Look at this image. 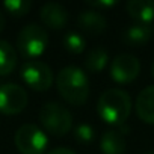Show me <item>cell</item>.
<instances>
[{"label":"cell","instance_id":"obj_1","mask_svg":"<svg viewBox=\"0 0 154 154\" xmlns=\"http://www.w3.org/2000/svg\"><path fill=\"white\" fill-rule=\"evenodd\" d=\"M56 86L60 97L72 104H85L89 97V80L88 75L77 66H65L57 72Z\"/></svg>","mask_w":154,"mask_h":154},{"label":"cell","instance_id":"obj_2","mask_svg":"<svg viewBox=\"0 0 154 154\" xmlns=\"http://www.w3.org/2000/svg\"><path fill=\"white\" fill-rule=\"evenodd\" d=\"M97 112L104 122L118 127L124 125L131 112V98L128 92L122 89H107L97 101Z\"/></svg>","mask_w":154,"mask_h":154},{"label":"cell","instance_id":"obj_3","mask_svg":"<svg viewBox=\"0 0 154 154\" xmlns=\"http://www.w3.org/2000/svg\"><path fill=\"white\" fill-rule=\"evenodd\" d=\"M48 45L47 30L35 23L26 24L17 35V50L26 59L41 56Z\"/></svg>","mask_w":154,"mask_h":154},{"label":"cell","instance_id":"obj_4","mask_svg":"<svg viewBox=\"0 0 154 154\" xmlns=\"http://www.w3.org/2000/svg\"><path fill=\"white\" fill-rule=\"evenodd\" d=\"M39 121L42 127L53 136L62 137L69 133L72 127V115L69 110L54 101L45 103L39 110Z\"/></svg>","mask_w":154,"mask_h":154},{"label":"cell","instance_id":"obj_5","mask_svg":"<svg viewBox=\"0 0 154 154\" xmlns=\"http://www.w3.org/2000/svg\"><path fill=\"white\" fill-rule=\"evenodd\" d=\"M14 142L21 154H44L48 145V137L38 125L24 124L15 131Z\"/></svg>","mask_w":154,"mask_h":154},{"label":"cell","instance_id":"obj_6","mask_svg":"<svg viewBox=\"0 0 154 154\" xmlns=\"http://www.w3.org/2000/svg\"><path fill=\"white\" fill-rule=\"evenodd\" d=\"M21 79L23 82L33 91L42 92L47 91L53 82H54V74L51 68L41 62V60H27L21 66Z\"/></svg>","mask_w":154,"mask_h":154},{"label":"cell","instance_id":"obj_7","mask_svg":"<svg viewBox=\"0 0 154 154\" xmlns=\"http://www.w3.org/2000/svg\"><path fill=\"white\" fill-rule=\"evenodd\" d=\"M27 92L17 83H3L0 86V113L17 115L27 106Z\"/></svg>","mask_w":154,"mask_h":154},{"label":"cell","instance_id":"obj_8","mask_svg":"<svg viewBox=\"0 0 154 154\" xmlns=\"http://www.w3.org/2000/svg\"><path fill=\"white\" fill-rule=\"evenodd\" d=\"M140 72V62L136 56L124 53L116 56L112 60L110 65V75L113 82L121 83V85H127L130 82H133Z\"/></svg>","mask_w":154,"mask_h":154},{"label":"cell","instance_id":"obj_9","mask_svg":"<svg viewBox=\"0 0 154 154\" xmlns=\"http://www.w3.org/2000/svg\"><path fill=\"white\" fill-rule=\"evenodd\" d=\"M39 18L45 27L53 29V30H60L66 26L69 14L65 6L56 2H48L41 6L39 9Z\"/></svg>","mask_w":154,"mask_h":154},{"label":"cell","instance_id":"obj_10","mask_svg":"<svg viewBox=\"0 0 154 154\" xmlns=\"http://www.w3.org/2000/svg\"><path fill=\"white\" fill-rule=\"evenodd\" d=\"M77 24H79V27L88 35H100L106 30L107 20L101 12L94 11V9H86V11L79 14V17H77Z\"/></svg>","mask_w":154,"mask_h":154},{"label":"cell","instance_id":"obj_11","mask_svg":"<svg viewBox=\"0 0 154 154\" xmlns=\"http://www.w3.org/2000/svg\"><path fill=\"white\" fill-rule=\"evenodd\" d=\"M125 11L139 24L149 26L154 20V2L151 0H130L125 3Z\"/></svg>","mask_w":154,"mask_h":154},{"label":"cell","instance_id":"obj_12","mask_svg":"<svg viewBox=\"0 0 154 154\" xmlns=\"http://www.w3.org/2000/svg\"><path fill=\"white\" fill-rule=\"evenodd\" d=\"M136 113L137 116L146 122V124H154V85L146 86L142 89L136 98Z\"/></svg>","mask_w":154,"mask_h":154},{"label":"cell","instance_id":"obj_13","mask_svg":"<svg viewBox=\"0 0 154 154\" xmlns=\"http://www.w3.org/2000/svg\"><path fill=\"white\" fill-rule=\"evenodd\" d=\"M151 35H152V30H151L149 26L134 23V24L128 26V27L122 32L121 39H122L127 45L139 47V45L146 44V42L151 39Z\"/></svg>","mask_w":154,"mask_h":154},{"label":"cell","instance_id":"obj_14","mask_svg":"<svg viewBox=\"0 0 154 154\" xmlns=\"http://www.w3.org/2000/svg\"><path fill=\"white\" fill-rule=\"evenodd\" d=\"M100 149L103 154H124L125 139L119 130H107L100 140Z\"/></svg>","mask_w":154,"mask_h":154},{"label":"cell","instance_id":"obj_15","mask_svg":"<svg viewBox=\"0 0 154 154\" xmlns=\"http://www.w3.org/2000/svg\"><path fill=\"white\" fill-rule=\"evenodd\" d=\"M17 51L15 48L8 42L0 39V75H8L11 74L17 66Z\"/></svg>","mask_w":154,"mask_h":154},{"label":"cell","instance_id":"obj_16","mask_svg":"<svg viewBox=\"0 0 154 154\" xmlns=\"http://www.w3.org/2000/svg\"><path fill=\"white\" fill-rule=\"evenodd\" d=\"M109 62V54L103 47L92 48L85 57V66L91 72H101Z\"/></svg>","mask_w":154,"mask_h":154},{"label":"cell","instance_id":"obj_17","mask_svg":"<svg viewBox=\"0 0 154 154\" xmlns=\"http://www.w3.org/2000/svg\"><path fill=\"white\" fill-rule=\"evenodd\" d=\"M63 47L66 51L72 53V54H80L85 47H86V41L83 39L82 35H79L77 32H68L63 36Z\"/></svg>","mask_w":154,"mask_h":154},{"label":"cell","instance_id":"obj_18","mask_svg":"<svg viewBox=\"0 0 154 154\" xmlns=\"http://www.w3.org/2000/svg\"><path fill=\"white\" fill-rule=\"evenodd\" d=\"M3 8L12 17H23L30 11L32 2L30 0H6L3 2Z\"/></svg>","mask_w":154,"mask_h":154},{"label":"cell","instance_id":"obj_19","mask_svg":"<svg viewBox=\"0 0 154 154\" xmlns=\"http://www.w3.org/2000/svg\"><path fill=\"white\" fill-rule=\"evenodd\" d=\"M74 137L80 143H91L95 139V130L89 124H79L74 128Z\"/></svg>","mask_w":154,"mask_h":154},{"label":"cell","instance_id":"obj_20","mask_svg":"<svg viewBox=\"0 0 154 154\" xmlns=\"http://www.w3.org/2000/svg\"><path fill=\"white\" fill-rule=\"evenodd\" d=\"M86 5L91 6L94 11H98L100 12V9H107V8L115 6L116 2H115V0H103V2H86Z\"/></svg>","mask_w":154,"mask_h":154},{"label":"cell","instance_id":"obj_21","mask_svg":"<svg viewBox=\"0 0 154 154\" xmlns=\"http://www.w3.org/2000/svg\"><path fill=\"white\" fill-rule=\"evenodd\" d=\"M47 154H75V152L68 149V148H54V149L48 151Z\"/></svg>","mask_w":154,"mask_h":154},{"label":"cell","instance_id":"obj_22","mask_svg":"<svg viewBox=\"0 0 154 154\" xmlns=\"http://www.w3.org/2000/svg\"><path fill=\"white\" fill-rule=\"evenodd\" d=\"M5 29V15H3V12L0 11V32H2Z\"/></svg>","mask_w":154,"mask_h":154},{"label":"cell","instance_id":"obj_23","mask_svg":"<svg viewBox=\"0 0 154 154\" xmlns=\"http://www.w3.org/2000/svg\"><path fill=\"white\" fill-rule=\"evenodd\" d=\"M151 74H152V77H154V62H152V65H151Z\"/></svg>","mask_w":154,"mask_h":154},{"label":"cell","instance_id":"obj_24","mask_svg":"<svg viewBox=\"0 0 154 154\" xmlns=\"http://www.w3.org/2000/svg\"><path fill=\"white\" fill-rule=\"evenodd\" d=\"M146 154H154V151H149V152H146Z\"/></svg>","mask_w":154,"mask_h":154}]
</instances>
